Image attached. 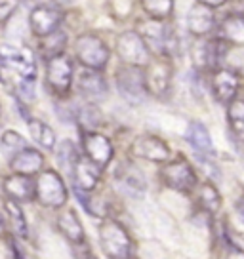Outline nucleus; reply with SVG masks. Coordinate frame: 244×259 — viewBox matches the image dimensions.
<instances>
[{
	"label": "nucleus",
	"mask_w": 244,
	"mask_h": 259,
	"mask_svg": "<svg viewBox=\"0 0 244 259\" xmlns=\"http://www.w3.org/2000/svg\"><path fill=\"white\" fill-rule=\"evenodd\" d=\"M44 166V156H42L36 149H21L19 153L14 154L12 158V170L16 174H23V176H33L38 174Z\"/></svg>",
	"instance_id": "2eb2a0df"
},
{
	"label": "nucleus",
	"mask_w": 244,
	"mask_h": 259,
	"mask_svg": "<svg viewBox=\"0 0 244 259\" xmlns=\"http://www.w3.org/2000/svg\"><path fill=\"white\" fill-rule=\"evenodd\" d=\"M99 168L92 158H78L74 166V181L82 191H92L99 181Z\"/></svg>",
	"instance_id": "f3484780"
},
{
	"label": "nucleus",
	"mask_w": 244,
	"mask_h": 259,
	"mask_svg": "<svg viewBox=\"0 0 244 259\" xmlns=\"http://www.w3.org/2000/svg\"><path fill=\"white\" fill-rule=\"evenodd\" d=\"M99 240L109 257H128L132 251V238L126 229L116 221H105L99 229Z\"/></svg>",
	"instance_id": "f03ea898"
},
{
	"label": "nucleus",
	"mask_w": 244,
	"mask_h": 259,
	"mask_svg": "<svg viewBox=\"0 0 244 259\" xmlns=\"http://www.w3.org/2000/svg\"><path fill=\"white\" fill-rule=\"evenodd\" d=\"M185 139H187V143L195 151L202 154H214V141H212V136L210 132L206 130L202 122H191L187 126V132H185Z\"/></svg>",
	"instance_id": "dca6fc26"
},
{
	"label": "nucleus",
	"mask_w": 244,
	"mask_h": 259,
	"mask_svg": "<svg viewBox=\"0 0 244 259\" xmlns=\"http://www.w3.org/2000/svg\"><path fill=\"white\" fill-rule=\"evenodd\" d=\"M229 52V42L225 38H212L200 46V63L206 67H218Z\"/></svg>",
	"instance_id": "a211bd4d"
},
{
	"label": "nucleus",
	"mask_w": 244,
	"mask_h": 259,
	"mask_svg": "<svg viewBox=\"0 0 244 259\" xmlns=\"http://www.w3.org/2000/svg\"><path fill=\"white\" fill-rule=\"evenodd\" d=\"M61 12H57L54 8H46V6H38L31 12L29 16V25L33 29L34 34L38 36H48L54 31H57V27L61 23Z\"/></svg>",
	"instance_id": "f8f14e48"
},
{
	"label": "nucleus",
	"mask_w": 244,
	"mask_h": 259,
	"mask_svg": "<svg viewBox=\"0 0 244 259\" xmlns=\"http://www.w3.org/2000/svg\"><path fill=\"white\" fill-rule=\"evenodd\" d=\"M78 86H80L82 94L90 99H101L107 94V82L103 80L101 74L96 73V69L84 71L78 78Z\"/></svg>",
	"instance_id": "aec40b11"
},
{
	"label": "nucleus",
	"mask_w": 244,
	"mask_h": 259,
	"mask_svg": "<svg viewBox=\"0 0 244 259\" xmlns=\"http://www.w3.org/2000/svg\"><path fill=\"white\" fill-rule=\"evenodd\" d=\"M4 193L10 198H16L17 202H31L36 194V183L31 181V176L14 174L4 179Z\"/></svg>",
	"instance_id": "ddd939ff"
},
{
	"label": "nucleus",
	"mask_w": 244,
	"mask_h": 259,
	"mask_svg": "<svg viewBox=\"0 0 244 259\" xmlns=\"http://www.w3.org/2000/svg\"><path fill=\"white\" fill-rule=\"evenodd\" d=\"M2 231H4V223H2V218H0V235H2Z\"/></svg>",
	"instance_id": "72a5a7b5"
},
{
	"label": "nucleus",
	"mask_w": 244,
	"mask_h": 259,
	"mask_svg": "<svg viewBox=\"0 0 244 259\" xmlns=\"http://www.w3.org/2000/svg\"><path fill=\"white\" fill-rule=\"evenodd\" d=\"M74 54H76V59L84 67L96 69V71H101L107 65V61H109V48H107V44L99 38L98 34H92V32L80 34L76 38Z\"/></svg>",
	"instance_id": "f257e3e1"
},
{
	"label": "nucleus",
	"mask_w": 244,
	"mask_h": 259,
	"mask_svg": "<svg viewBox=\"0 0 244 259\" xmlns=\"http://www.w3.org/2000/svg\"><path fill=\"white\" fill-rule=\"evenodd\" d=\"M198 200L202 204L204 211H208V213H218L221 208V196H220V193H218V189L212 185V183L200 185Z\"/></svg>",
	"instance_id": "b1692460"
},
{
	"label": "nucleus",
	"mask_w": 244,
	"mask_h": 259,
	"mask_svg": "<svg viewBox=\"0 0 244 259\" xmlns=\"http://www.w3.org/2000/svg\"><path fill=\"white\" fill-rule=\"evenodd\" d=\"M4 67H6V61H4V57H2V54H0V80H4V76H2Z\"/></svg>",
	"instance_id": "473e14b6"
},
{
	"label": "nucleus",
	"mask_w": 244,
	"mask_h": 259,
	"mask_svg": "<svg viewBox=\"0 0 244 259\" xmlns=\"http://www.w3.org/2000/svg\"><path fill=\"white\" fill-rule=\"evenodd\" d=\"M227 120L236 138L244 141V99H233L227 109Z\"/></svg>",
	"instance_id": "5701e85b"
},
{
	"label": "nucleus",
	"mask_w": 244,
	"mask_h": 259,
	"mask_svg": "<svg viewBox=\"0 0 244 259\" xmlns=\"http://www.w3.org/2000/svg\"><path fill=\"white\" fill-rule=\"evenodd\" d=\"M0 147H2L4 153L16 154L21 149H25V139L19 134H16V132H4V136L0 139Z\"/></svg>",
	"instance_id": "cd10ccee"
},
{
	"label": "nucleus",
	"mask_w": 244,
	"mask_h": 259,
	"mask_svg": "<svg viewBox=\"0 0 244 259\" xmlns=\"http://www.w3.org/2000/svg\"><path fill=\"white\" fill-rule=\"evenodd\" d=\"M46 74H48L50 88L54 90L57 96H63L69 92L71 82H73V65L65 56L57 54V56L50 57Z\"/></svg>",
	"instance_id": "0eeeda50"
},
{
	"label": "nucleus",
	"mask_w": 244,
	"mask_h": 259,
	"mask_svg": "<svg viewBox=\"0 0 244 259\" xmlns=\"http://www.w3.org/2000/svg\"><path fill=\"white\" fill-rule=\"evenodd\" d=\"M235 210H236V215H238V219H240V221L244 223V196H240V198L236 200Z\"/></svg>",
	"instance_id": "7c9ffc66"
},
{
	"label": "nucleus",
	"mask_w": 244,
	"mask_h": 259,
	"mask_svg": "<svg viewBox=\"0 0 244 259\" xmlns=\"http://www.w3.org/2000/svg\"><path fill=\"white\" fill-rule=\"evenodd\" d=\"M8 67H12L17 74L23 78H34L36 76V63H34L33 52L27 48H6L0 52Z\"/></svg>",
	"instance_id": "9d476101"
},
{
	"label": "nucleus",
	"mask_w": 244,
	"mask_h": 259,
	"mask_svg": "<svg viewBox=\"0 0 244 259\" xmlns=\"http://www.w3.org/2000/svg\"><path fill=\"white\" fill-rule=\"evenodd\" d=\"M141 8L153 19H166L174 10V0H141Z\"/></svg>",
	"instance_id": "a878e982"
},
{
	"label": "nucleus",
	"mask_w": 244,
	"mask_h": 259,
	"mask_svg": "<svg viewBox=\"0 0 244 259\" xmlns=\"http://www.w3.org/2000/svg\"><path fill=\"white\" fill-rule=\"evenodd\" d=\"M57 158L61 162V166L65 168L67 171H71L76 166V162H78V153H76V147L71 143V141H65L61 149H59V154H57Z\"/></svg>",
	"instance_id": "bb28decb"
},
{
	"label": "nucleus",
	"mask_w": 244,
	"mask_h": 259,
	"mask_svg": "<svg viewBox=\"0 0 244 259\" xmlns=\"http://www.w3.org/2000/svg\"><path fill=\"white\" fill-rule=\"evenodd\" d=\"M132 153L151 162H166L170 158V147L156 136H139L132 143Z\"/></svg>",
	"instance_id": "6e6552de"
},
{
	"label": "nucleus",
	"mask_w": 244,
	"mask_h": 259,
	"mask_svg": "<svg viewBox=\"0 0 244 259\" xmlns=\"http://www.w3.org/2000/svg\"><path fill=\"white\" fill-rule=\"evenodd\" d=\"M116 84H118V92L120 96L130 101L134 105L138 103H143V99L147 96V80L145 74L139 71V67L136 65H128L118 71V76H116Z\"/></svg>",
	"instance_id": "7ed1b4c3"
},
{
	"label": "nucleus",
	"mask_w": 244,
	"mask_h": 259,
	"mask_svg": "<svg viewBox=\"0 0 244 259\" xmlns=\"http://www.w3.org/2000/svg\"><path fill=\"white\" fill-rule=\"evenodd\" d=\"M80 122L82 124H86V126H99V122H101V114L96 107L92 105H86L80 109Z\"/></svg>",
	"instance_id": "c85d7f7f"
},
{
	"label": "nucleus",
	"mask_w": 244,
	"mask_h": 259,
	"mask_svg": "<svg viewBox=\"0 0 244 259\" xmlns=\"http://www.w3.org/2000/svg\"><path fill=\"white\" fill-rule=\"evenodd\" d=\"M212 10L214 8L204 6L200 2H196L195 6L189 10L187 27L195 36H204V34L214 31V27H216V16H214Z\"/></svg>",
	"instance_id": "4468645a"
},
{
	"label": "nucleus",
	"mask_w": 244,
	"mask_h": 259,
	"mask_svg": "<svg viewBox=\"0 0 244 259\" xmlns=\"http://www.w3.org/2000/svg\"><path fill=\"white\" fill-rule=\"evenodd\" d=\"M196 2H200V4H204V6H210V8H220V6H223L227 0H196Z\"/></svg>",
	"instance_id": "2f4dec72"
},
{
	"label": "nucleus",
	"mask_w": 244,
	"mask_h": 259,
	"mask_svg": "<svg viewBox=\"0 0 244 259\" xmlns=\"http://www.w3.org/2000/svg\"><path fill=\"white\" fill-rule=\"evenodd\" d=\"M29 132H31V138L44 149H52L56 145V134L54 130L50 128L48 124H44L42 120H29Z\"/></svg>",
	"instance_id": "4be33fe9"
},
{
	"label": "nucleus",
	"mask_w": 244,
	"mask_h": 259,
	"mask_svg": "<svg viewBox=\"0 0 244 259\" xmlns=\"http://www.w3.org/2000/svg\"><path fill=\"white\" fill-rule=\"evenodd\" d=\"M57 225H59V231L71 240V242L78 244L84 240V231H82V225L78 218L74 215V211H65L61 218L57 219Z\"/></svg>",
	"instance_id": "412c9836"
},
{
	"label": "nucleus",
	"mask_w": 244,
	"mask_h": 259,
	"mask_svg": "<svg viewBox=\"0 0 244 259\" xmlns=\"http://www.w3.org/2000/svg\"><path fill=\"white\" fill-rule=\"evenodd\" d=\"M4 208H6V213H8L10 221H12L14 233H16L17 236H27V221H25L23 211H21L16 198H8V200L4 202Z\"/></svg>",
	"instance_id": "393cba45"
},
{
	"label": "nucleus",
	"mask_w": 244,
	"mask_h": 259,
	"mask_svg": "<svg viewBox=\"0 0 244 259\" xmlns=\"http://www.w3.org/2000/svg\"><path fill=\"white\" fill-rule=\"evenodd\" d=\"M145 80L147 88L155 92L156 96L166 94V90L170 86V67L166 63H151L145 74Z\"/></svg>",
	"instance_id": "6ab92c4d"
},
{
	"label": "nucleus",
	"mask_w": 244,
	"mask_h": 259,
	"mask_svg": "<svg viewBox=\"0 0 244 259\" xmlns=\"http://www.w3.org/2000/svg\"><path fill=\"white\" fill-rule=\"evenodd\" d=\"M162 181L170 187V189H174V191L189 193V191L195 189L196 176H195L193 166H191L187 160L178 158V160L170 162L162 170Z\"/></svg>",
	"instance_id": "423d86ee"
},
{
	"label": "nucleus",
	"mask_w": 244,
	"mask_h": 259,
	"mask_svg": "<svg viewBox=\"0 0 244 259\" xmlns=\"http://www.w3.org/2000/svg\"><path fill=\"white\" fill-rule=\"evenodd\" d=\"M116 48H118L120 59L126 65L141 67L149 63V44L139 32H122L116 40Z\"/></svg>",
	"instance_id": "39448f33"
},
{
	"label": "nucleus",
	"mask_w": 244,
	"mask_h": 259,
	"mask_svg": "<svg viewBox=\"0 0 244 259\" xmlns=\"http://www.w3.org/2000/svg\"><path fill=\"white\" fill-rule=\"evenodd\" d=\"M238 90V76L229 69H218L212 76V94L220 103H231Z\"/></svg>",
	"instance_id": "9b49d317"
},
{
	"label": "nucleus",
	"mask_w": 244,
	"mask_h": 259,
	"mask_svg": "<svg viewBox=\"0 0 244 259\" xmlns=\"http://www.w3.org/2000/svg\"><path fill=\"white\" fill-rule=\"evenodd\" d=\"M36 196L44 206L59 208L67 200V189L61 176L54 170H46L38 176L36 181Z\"/></svg>",
	"instance_id": "20e7f679"
},
{
	"label": "nucleus",
	"mask_w": 244,
	"mask_h": 259,
	"mask_svg": "<svg viewBox=\"0 0 244 259\" xmlns=\"http://www.w3.org/2000/svg\"><path fill=\"white\" fill-rule=\"evenodd\" d=\"M82 143H84L86 156L92 158L101 168H105L107 164L113 160V145L105 136L96 134V132H88V134H84Z\"/></svg>",
	"instance_id": "1a4fd4ad"
},
{
	"label": "nucleus",
	"mask_w": 244,
	"mask_h": 259,
	"mask_svg": "<svg viewBox=\"0 0 244 259\" xmlns=\"http://www.w3.org/2000/svg\"><path fill=\"white\" fill-rule=\"evenodd\" d=\"M19 92L25 99L33 101L34 99V78H23V82L19 84Z\"/></svg>",
	"instance_id": "c756f323"
}]
</instances>
